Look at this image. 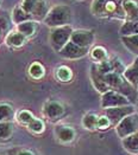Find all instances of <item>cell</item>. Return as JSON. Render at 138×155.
Returning a JSON list of instances; mask_svg holds the SVG:
<instances>
[{"label": "cell", "instance_id": "1", "mask_svg": "<svg viewBox=\"0 0 138 155\" xmlns=\"http://www.w3.org/2000/svg\"><path fill=\"white\" fill-rule=\"evenodd\" d=\"M123 1L124 0H93L90 10L99 18H118L126 20Z\"/></svg>", "mask_w": 138, "mask_h": 155}, {"label": "cell", "instance_id": "2", "mask_svg": "<svg viewBox=\"0 0 138 155\" xmlns=\"http://www.w3.org/2000/svg\"><path fill=\"white\" fill-rule=\"evenodd\" d=\"M105 81L110 88V90L117 91L122 95H124L125 97L129 98V101L131 103H135L137 100V89L126 81V78L118 72H110L105 75Z\"/></svg>", "mask_w": 138, "mask_h": 155}, {"label": "cell", "instance_id": "3", "mask_svg": "<svg viewBox=\"0 0 138 155\" xmlns=\"http://www.w3.org/2000/svg\"><path fill=\"white\" fill-rule=\"evenodd\" d=\"M70 21H72V10L69 6L62 4L51 7L48 15L44 19V23L52 28L69 25Z\"/></svg>", "mask_w": 138, "mask_h": 155}, {"label": "cell", "instance_id": "4", "mask_svg": "<svg viewBox=\"0 0 138 155\" xmlns=\"http://www.w3.org/2000/svg\"><path fill=\"white\" fill-rule=\"evenodd\" d=\"M73 31L74 30L72 28L70 25L54 27L50 31V36H49V41H50L51 48L55 51H61L63 48L67 45V43L70 41Z\"/></svg>", "mask_w": 138, "mask_h": 155}, {"label": "cell", "instance_id": "5", "mask_svg": "<svg viewBox=\"0 0 138 155\" xmlns=\"http://www.w3.org/2000/svg\"><path fill=\"white\" fill-rule=\"evenodd\" d=\"M129 104H132L129 101V98L117 91L108 90L107 92L102 94V96H101V107L104 109L124 107V105H129Z\"/></svg>", "mask_w": 138, "mask_h": 155}, {"label": "cell", "instance_id": "6", "mask_svg": "<svg viewBox=\"0 0 138 155\" xmlns=\"http://www.w3.org/2000/svg\"><path fill=\"white\" fill-rule=\"evenodd\" d=\"M117 134L119 137L124 139L129 135H132L138 131V114H131L126 116L124 120L119 122V124L115 127Z\"/></svg>", "mask_w": 138, "mask_h": 155}, {"label": "cell", "instance_id": "7", "mask_svg": "<svg viewBox=\"0 0 138 155\" xmlns=\"http://www.w3.org/2000/svg\"><path fill=\"white\" fill-rule=\"evenodd\" d=\"M135 113V108L132 104L124 105V107H117V108H108L105 109V115L108 117L112 126H118L122 120H124L126 116Z\"/></svg>", "mask_w": 138, "mask_h": 155}, {"label": "cell", "instance_id": "8", "mask_svg": "<svg viewBox=\"0 0 138 155\" xmlns=\"http://www.w3.org/2000/svg\"><path fill=\"white\" fill-rule=\"evenodd\" d=\"M89 49H85V48H81L79 45H76L75 43H73L72 40L69 43H67V45L63 48L61 51L58 52V54L65 58V59H79V58H82L85 57L88 53Z\"/></svg>", "mask_w": 138, "mask_h": 155}, {"label": "cell", "instance_id": "9", "mask_svg": "<svg viewBox=\"0 0 138 155\" xmlns=\"http://www.w3.org/2000/svg\"><path fill=\"white\" fill-rule=\"evenodd\" d=\"M70 40L81 48L89 49L94 41V32L89 30H74Z\"/></svg>", "mask_w": 138, "mask_h": 155}, {"label": "cell", "instance_id": "10", "mask_svg": "<svg viewBox=\"0 0 138 155\" xmlns=\"http://www.w3.org/2000/svg\"><path fill=\"white\" fill-rule=\"evenodd\" d=\"M43 113L50 121H57L64 115L65 109L63 104L57 101H48L43 107Z\"/></svg>", "mask_w": 138, "mask_h": 155}, {"label": "cell", "instance_id": "11", "mask_svg": "<svg viewBox=\"0 0 138 155\" xmlns=\"http://www.w3.org/2000/svg\"><path fill=\"white\" fill-rule=\"evenodd\" d=\"M90 79H92V83H93L94 88L99 92L105 94V92L110 90V88H108V85L105 81V75L99 70L98 64H93L90 68Z\"/></svg>", "mask_w": 138, "mask_h": 155}, {"label": "cell", "instance_id": "12", "mask_svg": "<svg viewBox=\"0 0 138 155\" xmlns=\"http://www.w3.org/2000/svg\"><path fill=\"white\" fill-rule=\"evenodd\" d=\"M49 5L47 2V0H37V2L35 4V6L32 7L31 10V15H32V19H36V20H44L45 17L48 15L49 13Z\"/></svg>", "mask_w": 138, "mask_h": 155}, {"label": "cell", "instance_id": "13", "mask_svg": "<svg viewBox=\"0 0 138 155\" xmlns=\"http://www.w3.org/2000/svg\"><path fill=\"white\" fill-rule=\"evenodd\" d=\"M55 135L61 142L68 143L75 139V130L68 126H57L55 128Z\"/></svg>", "mask_w": 138, "mask_h": 155}, {"label": "cell", "instance_id": "14", "mask_svg": "<svg viewBox=\"0 0 138 155\" xmlns=\"http://www.w3.org/2000/svg\"><path fill=\"white\" fill-rule=\"evenodd\" d=\"M127 82H130L136 89L138 88V57L133 61V63L127 66L123 74Z\"/></svg>", "mask_w": 138, "mask_h": 155}, {"label": "cell", "instance_id": "15", "mask_svg": "<svg viewBox=\"0 0 138 155\" xmlns=\"http://www.w3.org/2000/svg\"><path fill=\"white\" fill-rule=\"evenodd\" d=\"M11 17H12L13 24H16V25H19V24H22L24 21H27V20H32V15L30 13L26 12L20 5H17L13 8L12 13H11Z\"/></svg>", "mask_w": 138, "mask_h": 155}, {"label": "cell", "instance_id": "16", "mask_svg": "<svg viewBox=\"0 0 138 155\" xmlns=\"http://www.w3.org/2000/svg\"><path fill=\"white\" fill-rule=\"evenodd\" d=\"M123 8L126 15V20H138V2L135 0H124Z\"/></svg>", "mask_w": 138, "mask_h": 155}, {"label": "cell", "instance_id": "17", "mask_svg": "<svg viewBox=\"0 0 138 155\" xmlns=\"http://www.w3.org/2000/svg\"><path fill=\"white\" fill-rule=\"evenodd\" d=\"M38 24L35 20H27L24 21L19 25H17V31L20 32L23 36H25L26 38H30L32 36H35L36 31H37Z\"/></svg>", "mask_w": 138, "mask_h": 155}, {"label": "cell", "instance_id": "18", "mask_svg": "<svg viewBox=\"0 0 138 155\" xmlns=\"http://www.w3.org/2000/svg\"><path fill=\"white\" fill-rule=\"evenodd\" d=\"M6 44L9 46H12V48H20L25 44L26 41V37L23 36L20 32L18 31H14V32H11L7 35V37L5 39Z\"/></svg>", "mask_w": 138, "mask_h": 155}, {"label": "cell", "instance_id": "19", "mask_svg": "<svg viewBox=\"0 0 138 155\" xmlns=\"http://www.w3.org/2000/svg\"><path fill=\"white\" fill-rule=\"evenodd\" d=\"M123 141V147L125 148L129 153H132V154H138V131L132 134V135H129L124 139H122Z\"/></svg>", "mask_w": 138, "mask_h": 155}, {"label": "cell", "instance_id": "20", "mask_svg": "<svg viewBox=\"0 0 138 155\" xmlns=\"http://www.w3.org/2000/svg\"><path fill=\"white\" fill-rule=\"evenodd\" d=\"M12 25L13 21L11 14L5 10H1L0 11V33L1 35L2 33H9Z\"/></svg>", "mask_w": 138, "mask_h": 155}, {"label": "cell", "instance_id": "21", "mask_svg": "<svg viewBox=\"0 0 138 155\" xmlns=\"http://www.w3.org/2000/svg\"><path fill=\"white\" fill-rule=\"evenodd\" d=\"M122 37L138 35V20H125L119 30Z\"/></svg>", "mask_w": 138, "mask_h": 155}, {"label": "cell", "instance_id": "22", "mask_svg": "<svg viewBox=\"0 0 138 155\" xmlns=\"http://www.w3.org/2000/svg\"><path fill=\"white\" fill-rule=\"evenodd\" d=\"M122 41H123V45L129 51L138 57V35L122 37Z\"/></svg>", "mask_w": 138, "mask_h": 155}, {"label": "cell", "instance_id": "23", "mask_svg": "<svg viewBox=\"0 0 138 155\" xmlns=\"http://www.w3.org/2000/svg\"><path fill=\"white\" fill-rule=\"evenodd\" d=\"M13 131H14V126L11 121L0 122V141L10 140Z\"/></svg>", "mask_w": 138, "mask_h": 155}, {"label": "cell", "instance_id": "24", "mask_svg": "<svg viewBox=\"0 0 138 155\" xmlns=\"http://www.w3.org/2000/svg\"><path fill=\"white\" fill-rule=\"evenodd\" d=\"M56 77L60 82L63 83H67V82H70L73 79V71L69 66H65L62 65L60 68H57L56 70Z\"/></svg>", "mask_w": 138, "mask_h": 155}, {"label": "cell", "instance_id": "25", "mask_svg": "<svg viewBox=\"0 0 138 155\" xmlns=\"http://www.w3.org/2000/svg\"><path fill=\"white\" fill-rule=\"evenodd\" d=\"M98 120H99L98 115H95L94 113H88L82 118V124L86 129L95 130L98 129Z\"/></svg>", "mask_w": 138, "mask_h": 155}, {"label": "cell", "instance_id": "26", "mask_svg": "<svg viewBox=\"0 0 138 155\" xmlns=\"http://www.w3.org/2000/svg\"><path fill=\"white\" fill-rule=\"evenodd\" d=\"M90 57H92V59L95 61L98 64L108 59L107 51H106V49L102 48V46H95V48L90 51Z\"/></svg>", "mask_w": 138, "mask_h": 155}, {"label": "cell", "instance_id": "27", "mask_svg": "<svg viewBox=\"0 0 138 155\" xmlns=\"http://www.w3.org/2000/svg\"><path fill=\"white\" fill-rule=\"evenodd\" d=\"M29 75L34 79H41L45 75V69L44 66L38 63V62H34L29 68Z\"/></svg>", "mask_w": 138, "mask_h": 155}, {"label": "cell", "instance_id": "28", "mask_svg": "<svg viewBox=\"0 0 138 155\" xmlns=\"http://www.w3.org/2000/svg\"><path fill=\"white\" fill-rule=\"evenodd\" d=\"M14 116V110L13 108L7 103L0 104V122H6L11 121Z\"/></svg>", "mask_w": 138, "mask_h": 155}, {"label": "cell", "instance_id": "29", "mask_svg": "<svg viewBox=\"0 0 138 155\" xmlns=\"http://www.w3.org/2000/svg\"><path fill=\"white\" fill-rule=\"evenodd\" d=\"M34 118H35L34 114L31 111H29V110H20L18 113V115H17L18 122L22 123V124H26V126H29L34 121Z\"/></svg>", "mask_w": 138, "mask_h": 155}, {"label": "cell", "instance_id": "30", "mask_svg": "<svg viewBox=\"0 0 138 155\" xmlns=\"http://www.w3.org/2000/svg\"><path fill=\"white\" fill-rule=\"evenodd\" d=\"M27 128L35 134H42L44 131V122L39 118H34V121L27 126Z\"/></svg>", "mask_w": 138, "mask_h": 155}, {"label": "cell", "instance_id": "31", "mask_svg": "<svg viewBox=\"0 0 138 155\" xmlns=\"http://www.w3.org/2000/svg\"><path fill=\"white\" fill-rule=\"evenodd\" d=\"M111 63H112V66H113V71L114 72H118V74H124V71H125V66L123 65V63L120 62V59H118L117 57H114L111 59Z\"/></svg>", "mask_w": 138, "mask_h": 155}, {"label": "cell", "instance_id": "32", "mask_svg": "<svg viewBox=\"0 0 138 155\" xmlns=\"http://www.w3.org/2000/svg\"><path fill=\"white\" fill-rule=\"evenodd\" d=\"M111 126H112V124H111L108 117L106 116V115L99 116V120H98V129H100V130L108 129Z\"/></svg>", "mask_w": 138, "mask_h": 155}, {"label": "cell", "instance_id": "33", "mask_svg": "<svg viewBox=\"0 0 138 155\" xmlns=\"http://www.w3.org/2000/svg\"><path fill=\"white\" fill-rule=\"evenodd\" d=\"M36 2H37V0H22L20 6H22L27 13H31V10H32V7L35 6Z\"/></svg>", "mask_w": 138, "mask_h": 155}, {"label": "cell", "instance_id": "34", "mask_svg": "<svg viewBox=\"0 0 138 155\" xmlns=\"http://www.w3.org/2000/svg\"><path fill=\"white\" fill-rule=\"evenodd\" d=\"M16 155H36L34 152H31V150H27V149H22V150H19L18 153Z\"/></svg>", "mask_w": 138, "mask_h": 155}, {"label": "cell", "instance_id": "35", "mask_svg": "<svg viewBox=\"0 0 138 155\" xmlns=\"http://www.w3.org/2000/svg\"><path fill=\"white\" fill-rule=\"evenodd\" d=\"M0 155H6L5 153H2V152H0Z\"/></svg>", "mask_w": 138, "mask_h": 155}, {"label": "cell", "instance_id": "36", "mask_svg": "<svg viewBox=\"0 0 138 155\" xmlns=\"http://www.w3.org/2000/svg\"><path fill=\"white\" fill-rule=\"evenodd\" d=\"M1 1H2V0H0V4H1Z\"/></svg>", "mask_w": 138, "mask_h": 155}, {"label": "cell", "instance_id": "37", "mask_svg": "<svg viewBox=\"0 0 138 155\" xmlns=\"http://www.w3.org/2000/svg\"><path fill=\"white\" fill-rule=\"evenodd\" d=\"M0 35H1V33H0Z\"/></svg>", "mask_w": 138, "mask_h": 155}]
</instances>
